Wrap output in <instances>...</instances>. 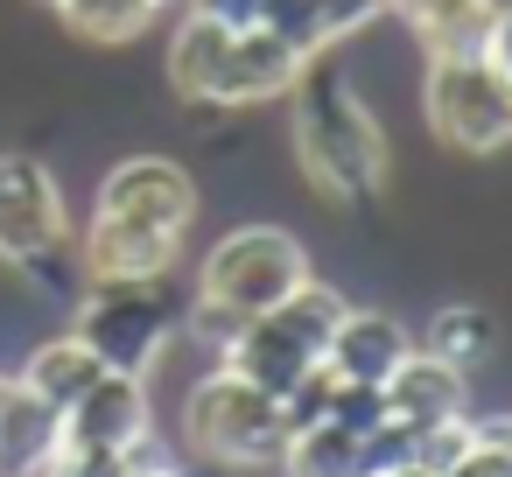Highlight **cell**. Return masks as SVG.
<instances>
[{"mask_svg":"<svg viewBox=\"0 0 512 477\" xmlns=\"http://www.w3.org/2000/svg\"><path fill=\"white\" fill-rule=\"evenodd\" d=\"M288 99H295V162H302V176L330 204L379 197L386 169H393V148H386V127L372 120V106L358 99V85L330 64V50L302 64Z\"/></svg>","mask_w":512,"mask_h":477,"instance_id":"6da1fadb","label":"cell"},{"mask_svg":"<svg viewBox=\"0 0 512 477\" xmlns=\"http://www.w3.org/2000/svg\"><path fill=\"white\" fill-rule=\"evenodd\" d=\"M344 295L330 288V281H302L295 295H281L267 316H246V330L218 351V365L225 372H239V379H253V386H267V393H288L309 365H323V351H330V330L344 323Z\"/></svg>","mask_w":512,"mask_h":477,"instance_id":"7a4b0ae2","label":"cell"},{"mask_svg":"<svg viewBox=\"0 0 512 477\" xmlns=\"http://www.w3.org/2000/svg\"><path fill=\"white\" fill-rule=\"evenodd\" d=\"M183 428H190V449H197V456L232 463V470H267V463H281V449H288V435H295L288 414H281V393H267V386H253V379H239V372H225V365L190 386Z\"/></svg>","mask_w":512,"mask_h":477,"instance_id":"3957f363","label":"cell"},{"mask_svg":"<svg viewBox=\"0 0 512 477\" xmlns=\"http://www.w3.org/2000/svg\"><path fill=\"white\" fill-rule=\"evenodd\" d=\"M176 302L162 281H85V302H78V344L106 365V372H134L148 379L176 337Z\"/></svg>","mask_w":512,"mask_h":477,"instance_id":"277c9868","label":"cell"},{"mask_svg":"<svg viewBox=\"0 0 512 477\" xmlns=\"http://www.w3.org/2000/svg\"><path fill=\"white\" fill-rule=\"evenodd\" d=\"M421 113L442 148L456 155H498L512 148V85L491 71V57H428Z\"/></svg>","mask_w":512,"mask_h":477,"instance_id":"5b68a950","label":"cell"},{"mask_svg":"<svg viewBox=\"0 0 512 477\" xmlns=\"http://www.w3.org/2000/svg\"><path fill=\"white\" fill-rule=\"evenodd\" d=\"M309 281V253H302V239L295 232H281V225H239V232H225L211 253H204V267H197V295H211V302H225V309H239V316H267L281 295H295Z\"/></svg>","mask_w":512,"mask_h":477,"instance_id":"8992f818","label":"cell"},{"mask_svg":"<svg viewBox=\"0 0 512 477\" xmlns=\"http://www.w3.org/2000/svg\"><path fill=\"white\" fill-rule=\"evenodd\" d=\"M64 253H71V218L57 176L36 155H0V260L43 274Z\"/></svg>","mask_w":512,"mask_h":477,"instance_id":"52a82bcc","label":"cell"},{"mask_svg":"<svg viewBox=\"0 0 512 477\" xmlns=\"http://www.w3.org/2000/svg\"><path fill=\"white\" fill-rule=\"evenodd\" d=\"M92 211H99V218H127V225H148V232H176V239H183L190 218H197V183H190V169L169 162V155H127V162L106 169Z\"/></svg>","mask_w":512,"mask_h":477,"instance_id":"ba28073f","label":"cell"},{"mask_svg":"<svg viewBox=\"0 0 512 477\" xmlns=\"http://www.w3.org/2000/svg\"><path fill=\"white\" fill-rule=\"evenodd\" d=\"M309 57H295L281 36H267L260 22L253 29H232L225 57H218V78H211V106H267V99H288L295 78H302Z\"/></svg>","mask_w":512,"mask_h":477,"instance_id":"9c48e42d","label":"cell"},{"mask_svg":"<svg viewBox=\"0 0 512 477\" xmlns=\"http://www.w3.org/2000/svg\"><path fill=\"white\" fill-rule=\"evenodd\" d=\"M183 239L176 232H148V225H127V218H99L85 225L78 239V274L85 281H169Z\"/></svg>","mask_w":512,"mask_h":477,"instance_id":"30bf717a","label":"cell"},{"mask_svg":"<svg viewBox=\"0 0 512 477\" xmlns=\"http://www.w3.org/2000/svg\"><path fill=\"white\" fill-rule=\"evenodd\" d=\"M134 435H148V379L134 372H99L64 414V442H85V449H127Z\"/></svg>","mask_w":512,"mask_h":477,"instance_id":"8fae6325","label":"cell"},{"mask_svg":"<svg viewBox=\"0 0 512 477\" xmlns=\"http://www.w3.org/2000/svg\"><path fill=\"white\" fill-rule=\"evenodd\" d=\"M407 351H414V337H407V323H400V316H386V309H344V323L330 330L323 365H330V379L386 386V372H393Z\"/></svg>","mask_w":512,"mask_h":477,"instance_id":"7c38bea8","label":"cell"},{"mask_svg":"<svg viewBox=\"0 0 512 477\" xmlns=\"http://www.w3.org/2000/svg\"><path fill=\"white\" fill-rule=\"evenodd\" d=\"M386 414L393 421H407V428H428V421H449V414H463V393H470V379L456 372V365H442L435 351H407L393 372H386Z\"/></svg>","mask_w":512,"mask_h":477,"instance_id":"4fadbf2b","label":"cell"},{"mask_svg":"<svg viewBox=\"0 0 512 477\" xmlns=\"http://www.w3.org/2000/svg\"><path fill=\"white\" fill-rule=\"evenodd\" d=\"M491 8L498 0H386V15H400L428 57H477Z\"/></svg>","mask_w":512,"mask_h":477,"instance_id":"5bb4252c","label":"cell"},{"mask_svg":"<svg viewBox=\"0 0 512 477\" xmlns=\"http://www.w3.org/2000/svg\"><path fill=\"white\" fill-rule=\"evenodd\" d=\"M225 43H232V29L211 22V15H197V8L176 22V36H169V85H176V99L211 106V78H218Z\"/></svg>","mask_w":512,"mask_h":477,"instance_id":"9a60e30c","label":"cell"},{"mask_svg":"<svg viewBox=\"0 0 512 477\" xmlns=\"http://www.w3.org/2000/svg\"><path fill=\"white\" fill-rule=\"evenodd\" d=\"M57 435H64V414L50 407V400H36L22 379L8 386V400H0V463H15L22 477L57 449Z\"/></svg>","mask_w":512,"mask_h":477,"instance_id":"2e32d148","label":"cell"},{"mask_svg":"<svg viewBox=\"0 0 512 477\" xmlns=\"http://www.w3.org/2000/svg\"><path fill=\"white\" fill-rule=\"evenodd\" d=\"M57 15H64V29H71L78 43L120 50V43H134V36L155 29L162 0H57Z\"/></svg>","mask_w":512,"mask_h":477,"instance_id":"e0dca14e","label":"cell"},{"mask_svg":"<svg viewBox=\"0 0 512 477\" xmlns=\"http://www.w3.org/2000/svg\"><path fill=\"white\" fill-rule=\"evenodd\" d=\"M421 351H435L442 365L470 372V365H484V358L498 351V316H491V309H477V302H449V309H435V316H428Z\"/></svg>","mask_w":512,"mask_h":477,"instance_id":"ac0fdd59","label":"cell"},{"mask_svg":"<svg viewBox=\"0 0 512 477\" xmlns=\"http://www.w3.org/2000/svg\"><path fill=\"white\" fill-rule=\"evenodd\" d=\"M99 372H106V365H99V358H92V351H85L78 337H57V344H43V351L29 358L22 386H29L36 400H50L57 414H71V407H78V393H85V386H92Z\"/></svg>","mask_w":512,"mask_h":477,"instance_id":"d6986e66","label":"cell"},{"mask_svg":"<svg viewBox=\"0 0 512 477\" xmlns=\"http://www.w3.org/2000/svg\"><path fill=\"white\" fill-rule=\"evenodd\" d=\"M281 470H288V477H365V449H358L351 428H337V421H309V428L288 435Z\"/></svg>","mask_w":512,"mask_h":477,"instance_id":"ffe728a7","label":"cell"},{"mask_svg":"<svg viewBox=\"0 0 512 477\" xmlns=\"http://www.w3.org/2000/svg\"><path fill=\"white\" fill-rule=\"evenodd\" d=\"M260 29H267V36H281L295 57H323V50H337V43H330V22H323L316 0H260Z\"/></svg>","mask_w":512,"mask_h":477,"instance_id":"44dd1931","label":"cell"},{"mask_svg":"<svg viewBox=\"0 0 512 477\" xmlns=\"http://www.w3.org/2000/svg\"><path fill=\"white\" fill-rule=\"evenodd\" d=\"M449 477H512V414L470 421V449L449 463Z\"/></svg>","mask_w":512,"mask_h":477,"instance_id":"7402d4cb","label":"cell"},{"mask_svg":"<svg viewBox=\"0 0 512 477\" xmlns=\"http://www.w3.org/2000/svg\"><path fill=\"white\" fill-rule=\"evenodd\" d=\"M323 421H337V428L365 435V428H379V421H386V393H379V386H365V379H330V407H323Z\"/></svg>","mask_w":512,"mask_h":477,"instance_id":"603a6c76","label":"cell"},{"mask_svg":"<svg viewBox=\"0 0 512 477\" xmlns=\"http://www.w3.org/2000/svg\"><path fill=\"white\" fill-rule=\"evenodd\" d=\"M470 449V414H449V421H428V428H414V463L428 470V477H449V463Z\"/></svg>","mask_w":512,"mask_h":477,"instance_id":"cb8c5ba5","label":"cell"},{"mask_svg":"<svg viewBox=\"0 0 512 477\" xmlns=\"http://www.w3.org/2000/svg\"><path fill=\"white\" fill-rule=\"evenodd\" d=\"M183 323H190V337H197V344H211V351H225V344L246 330V316H239V309H225V302H211V295H197Z\"/></svg>","mask_w":512,"mask_h":477,"instance_id":"d4e9b609","label":"cell"},{"mask_svg":"<svg viewBox=\"0 0 512 477\" xmlns=\"http://www.w3.org/2000/svg\"><path fill=\"white\" fill-rule=\"evenodd\" d=\"M323 8V22H330V43H344V36H358L372 15H386V0H316Z\"/></svg>","mask_w":512,"mask_h":477,"instance_id":"484cf974","label":"cell"},{"mask_svg":"<svg viewBox=\"0 0 512 477\" xmlns=\"http://www.w3.org/2000/svg\"><path fill=\"white\" fill-rule=\"evenodd\" d=\"M484 57H491V71L512 85V0H498L491 8V29H484Z\"/></svg>","mask_w":512,"mask_h":477,"instance_id":"4316f807","label":"cell"},{"mask_svg":"<svg viewBox=\"0 0 512 477\" xmlns=\"http://www.w3.org/2000/svg\"><path fill=\"white\" fill-rule=\"evenodd\" d=\"M197 15H211V22H225V29H253L260 22V0H190Z\"/></svg>","mask_w":512,"mask_h":477,"instance_id":"83f0119b","label":"cell"},{"mask_svg":"<svg viewBox=\"0 0 512 477\" xmlns=\"http://www.w3.org/2000/svg\"><path fill=\"white\" fill-rule=\"evenodd\" d=\"M393 477H428V470H421V463H400V470H393Z\"/></svg>","mask_w":512,"mask_h":477,"instance_id":"f1b7e54d","label":"cell"},{"mask_svg":"<svg viewBox=\"0 0 512 477\" xmlns=\"http://www.w3.org/2000/svg\"><path fill=\"white\" fill-rule=\"evenodd\" d=\"M8 386H15V379H0V400H8Z\"/></svg>","mask_w":512,"mask_h":477,"instance_id":"f546056e","label":"cell"},{"mask_svg":"<svg viewBox=\"0 0 512 477\" xmlns=\"http://www.w3.org/2000/svg\"><path fill=\"white\" fill-rule=\"evenodd\" d=\"M43 8H57V0H43Z\"/></svg>","mask_w":512,"mask_h":477,"instance_id":"4dcf8cb0","label":"cell"},{"mask_svg":"<svg viewBox=\"0 0 512 477\" xmlns=\"http://www.w3.org/2000/svg\"><path fill=\"white\" fill-rule=\"evenodd\" d=\"M162 8H169V0H162Z\"/></svg>","mask_w":512,"mask_h":477,"instance_id":"1f68e13d","label":"cell"}]
</instances>
